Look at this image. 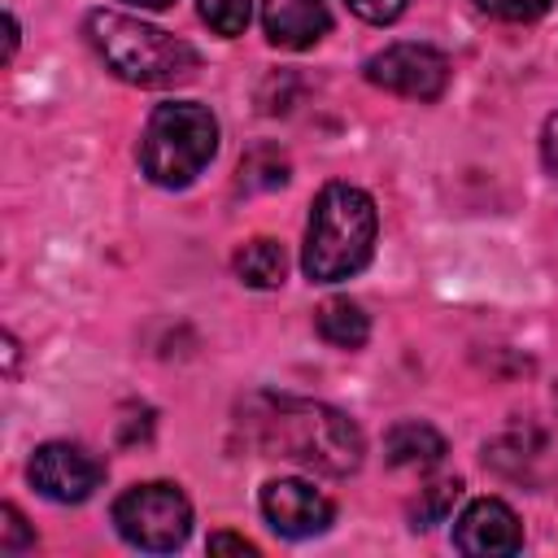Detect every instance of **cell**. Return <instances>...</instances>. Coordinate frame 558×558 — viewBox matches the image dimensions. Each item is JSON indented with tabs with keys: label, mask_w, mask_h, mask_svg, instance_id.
Masks as SVG:
<instances>
[{
	"label": "cell",
	"mask_w": 558,
	"mask_h": 558,
	"mask_svg": "<svg viewBox=\"0 0 558 558\" xmlns=\"http://www.w3.org/2000/svg\"><path fill=\"white\" fill-rule=\"evenodd\" d=\"M240 427L266 458H288L318 475H353L366 453L362 427L310 397L253 392L240 405Z\"/></svg>",
	"instance_id": "1"
},
{
	"label": "cell",
	"mask_w": 558,
	"mask_h": 558,
	"mask_svg": "<svg viewBox=\"0 0 558 558\" xmlns=\"http://www.w3.org/2000/svg\"><path fill=\"white\" fill-rule=\"evenodd\" d=\"M83 31L100 52V61L131 87H179V83H192L201 70V52L187 39L161 26H148L131 13L96 9L87 13Z\"/></svg>",
	"instance_id": "2"
},
{
	"label": "cell",
	"mask_w": 558,
	"mask_h": 558,
	"mask_svg": "<svg viewBox=\"0 0 558 558\" xmlns=\"http://www.w3.org/2000/svg\"><path fill=\"white\" fill-rule=\"evenodd\" d=\"M375 231H379L375 201L353 183H327L314 196L305 227V248H301L305 279L340 283L357 275L375 253Z\"/></svg>",
	"instance_id": "3"
},
{
	"label": "cell",
	"mask_w": 558,
	"mask_h": 558,
	"mask_svg": "<svg viewBox=\"0 0 558 558\" xmlns=\"http://www.w3.org/2000/svg\"><path fill=\"white\" fill-rule=\"evenodd\" d=\"M218 153V118L196 100H166L140 135V170L157 187H187Z\"/></svg>",
	"instance_id": "4"
},
{
	"label": "cell",
	"mask_w": 558,
	"mask_h": 558,
	"mask_svg": "<svg viewBox=\"0 0 558 558\" xmlns=\"http://www.w3.org/2000/svg\"><path fill=\"white\" fill-rule=\"evenodd\" d=\"M113 527L135 549L170 554L192 532V506L179 484H166V480L135 484L113 501Z\"/></svg>",
	"instance_id": "5"
},
{
	"label": "cell",
	"mask_w": 558,
	"mask_h": 558,
	"mask_svg": "<svg viewBox=\"0 0 558 558\" xmlns=\"http://www.w3.org/2000/svg\"><path fill=\"white\" fill-rule=\"evenodd\" d=\"M366 83L405 96V100H436L449 87V57L432 44H388L362 65Z\"/></svg>",
	"instance_id": "6"
},
{
	"label": "cell",
	"mask_w": 558,
	"mask_h": 558,
	"mask_svg": "<svg viewBox=\"0 0 558 558\" xmlns=\"http://www.w3.org/2000/svg\"><path fill=\"white\" fill-rule=\"evenodd\" d=\"M26 471H31V484L48 501H61V506L87 501L100 488V480H105V462L96 453H87L83 445H70V440L39 445Z\"/></svg>",
	"instance_id": "7"
},
{
	"label": "cell",
	"mask_w": 558,
	"mask_h": 558,
	"mask_svg": "<svg viewBox=\"0 0 558 558\" xmlns=\"http://www.w3.org/2000/svg\"><path fill=\"white\" fill-rule=\"evenodd\" d=\"M262 514L279 536L305 541V536H318L331 527L336 506L327 493H318L305 480H270V484H262Z\"/></svg>",
	"instance_id": "8"
},
{
	"label": "cell",
	"mask_w": 558,
	"mask_h": 558,
	"mask_svg": "<svg viewBox=\"0 0 558 558\" xmlns=\"http://www.w3.org/2000/svg\"><path fill=\"white\" fill-rule=\"evenodd\" d=\"M453 545L462 554H519L523 549V523L506 501L480 497L458 514Z\"/></svg>",
	"instance_id": "9"
},
{
	"label": "cell",
	"mask_w": 558,
	"mask_h": 558,
	"mask_svg": "<svg viewBox=\"0 0 558 558\" xmlns=\"http://www.w3.org/2000/svg\"><path fill=\"white\" fill-rule=\"evenodd\" d=\"M262 26L275 48L301 52L331 31V9L327 0H262Z\"/></svg>",
	"instance_id": "10"
},
{
	"label": "cell",
	"mask_w": 558,
	"mask_h": 558,
	"mask_svg": "<svg viewBox=\"0 0 558 558\" xmlns=\"http://www.w3.org/2000/svg\"><path fill=\"white\" fill-rule=\"evenodd\" d=\"M384 458L397 471H432L445 458V436L432 423H418V418L397 423L384 436Z\"/></svg>",
	"instance_id": "11"
},
{
	"label": "cell",
	"mask_w": 558,
	"mask_h": 558,
	"mask_svg": "<svg viewBox=\"0 0 558 558\" xmlns=\"http://www.w3.org/2000/svg\"><path fill=\"white\" fill-rule=\"evenodd\" d=\"M314 327L318 336L331 344V349H362L366 336H371V318L357 301L349 296H327L318 310H314Z\"/></svg>",
	"instance_id": "12"
},
{
	"label": "cell",
	"mask_w": 558,
	"mask_h": 558,
	"mask_svg": "<svg viewBox=\"0 0 558 558\" xmlns=\"http://www.w3.org/2000/svg\"><path fill=\"white\" fill-rule=\"evenodd\" d=\"M235 275H240L248 288H279L283 275H288V253H283V244H279V240H266V235L240 244V253H235Z\"/></svg>",
	"instance_id": "13"
},
{
	"label": "cell",
	"mask_w": 558,
	"mask_h": 558,
	"mask_svg": "<svg viewBox=\"0 0 558 558\" xmlns=\"http://www.w3.org/2000/svg\"><path fill=\"white\" fill-rule=\"evenodd\" d=\"M279 183H288V157L275 144H257L253 153H244V161H240V187L244 192H266Z\"/></svg>",
	"instance_id": "14"
},
{
	"label": "cell",
	"mask_w": 558,
	"mask_h": 558,
	"mask_svg": "<svg viewBox=\"0 0 558 558\" xmlns=\"http://www.w3.org/2000/svg\"><path fill=\"white\" fill-rule=\"evenodd\" d=\"M458 497H462V480H436V484L418 488V501H414V510H410L414 527H432V523H445Z\"/></svg>",
	"instance_id": "15"
},
{
	"label": "cell",
	"mask_w": 558,
	"mask_h": 558,
	"mask_svg": "<svg viewBox=\"0 0 558 558\" xmlns=\"http://www.w3.org/2000/svg\"><path fill=\"white\" fill-rule=\"evenodd\" d=\"M201 17H205L218 35L235 39V35H244V31H248L253 0H201Z\"/></svg>",
	"instance_id": "16"
},
{
	"label": "cell",
	"mask_w": 558,
	"mask_h": 558,
	"mask_svg": "<svg viewBox=\"0 0 558 558\" xmlns=\"http://www.w3.org/2000/svg\"><path fill=\"white\" fill-rule=\"evenodd\" d=\"M0 549L4 554H22V549H31L35 545V532L26 527V519H22V510L13 506V501H4V510H0Z\"/></svg>",
	"instance_id": "17"
},
{
	"label": "cell",
	"mask_w": 558,
	"mask_h": 558,
	"mask_svg": "<svg viewBox=\"0 0 558 558\" xmlns=\"http://www.w3.org/2000/svg\"><path fill=\"white\" fill-rule=\"evenodd\" d=\"M475 4L497 22H536L549 9V0H475Z\"/></svg>",
	"instance_id": "18"
},
{
	"label": "cell",
	"mask_w": 558,
	"mask_h": 558,
	"mask_svg": "<svg viewBox=\"0 0 558 558\" xmlns=\"http://www.w3.org/2000/svg\"><path fill=\"white\" fill-rule=\"evenodd\" d=\"M362 22H375V26H388V22H397L405 9H410V0H344Z\"/></svg>",
	"instance_id": "19"
},
{
	"label": "cell",
	"mask_w": 558,
	"mask_h": 558,
	"mask_svg": "<svg viewBox=\"0 0 558 558\" xmlns=\"http://www.w3.org/2000/svg\"><path fill=\"white\" fill-rule=\"evenodd\" d=\"M541 161H545V170L558 179V113H549V122H545V131H541Z\"/></svg>",
	"instance_id": "20"
},
{
	"label": "cell",
	"mask_w": 558,
	"mask_h": 558,
	"mask_svg": "<svg viewBox=\"0 0 558 558\" xmlns=\"http://www.w3.org/2000/svg\"><path fill=\"white\" fill-rule=\"evenodd\" d=\"M209 554H257V545L244 541V536H231V532H214L209 536Z\"/></svg>",
	"instance_id": "21"
},
{
	"label": "cell",
	"mask_w": 558,
	"mask_h": 558,
	"mask_svg": "<svg viewBox=\"0 0 558 558\" xmlns=\"http://www.w3.org/2000/svg\"><path fill=\"white\" fill-rule=\"evenodd\" d=\"M17 371V340L4 331V375H13Z\"/></svg>",
	"instance_id": "22"
},
{
	"label": "cell",
	"mask_w": 558,
	"mask_h": 558,
	"mask_svg": "<svg viewBox=\"0 0 558 558\" xmlns=\"http://www.w3.org/2000/svg\"><path fill=\"white\" fill-rule=\"evenodd\" d=\"M17 52V17L9 13V48H4V57H13Z\"/></svg>",
	"instance_id": "23"
},
{
	"label": "cell",
	"mask_w": 558,
	"mask_h": 558,
	"mask_svg": "<svg viewBox=\"0 0 558 558\" xmlns=\"http://www.w3.org/2000/svg\"><path fill=\"white\" fill-rule=\"evenodd\" d=\"M126 4H140V9H170L174 0H126Z\"/></svg>",
	"instance_id": "24"
}]
</instances>
